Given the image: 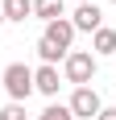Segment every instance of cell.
<instances>
[{"mask_svg": "<svg viewBox=\"0 0 116 120\" xmlns=\"http://www.w3.org/2000/svg\"><path fill=\"white\" fill-rule=\"evenodd\" d=\"M37 120H75V116H70V108H62V104H50Z\"/></svg>", "mask_w": 116, "mask_h": 120, "instance_id": "cell-11", "label": "cell"}, {"mask_svg": "<svg viewBox=\"0 0 116 120\" xmlns=\"http://www.w3.org/2000/svg\"><path fill=\"white\" fill-rule=\"evenodd\" d=\"M37 54H42V66H54L58 58L66 62V54H62V50H54V46H50V41H46V37H42V41H37Z\"/></svg>", "mask_w": 116, "mask_h": 120, "instance_id": "cell-10", "label": "cell"}, {"mask_svg": "<svg viewBox=\"0 0 116 120\" xmlns=\"http://www.w3.org/2000/svg\"><path fill=\"white\" fill-rule=\"evenodd\" d=\"M112 4H116V0H112Z\"/></svg>", "mask_w": 116, "mask_h": 120, "instance_id": "cell-16", "label": "cell"}, {"mask_svg": "<svg viewBox=\"0 0 116 120\" xmlns=\"http://www.w3.org/2000/svg\"><path fill=\"white\" fill-rule=\"evenodd\" d=\"M66 108H70L75 120H79V116L83 120H95L100 112H104V104H100V91H95V87H75V95H70Z\"/></svg>", "mask_w": 116, "mask_h": 120, "instance_id": "cell-3", "label": "cell"}, {"mask_svg": "<svg viewBox=\"0 0 116 120\" xmlns=\"http://www.w3.org/2000/svg\"><path fill=\"white\" fill-rule=\"evenodd\" d=\"M95 120H116V108H104V112H100Z\"/></svg>", "mask_w": 116, "mask_h": 120, "instance_id": "cell-13", "label": "cell"}, {"mask_svg": "<svg viewBox=\"0 0 116 120\" xmlns=\"http://www.w3.org/2000/svg\"><path fill=\"white\" fill-rule=\"evenodd\" d=\"M0 25H4V8H0Z\"/></svg>", "mask_w": 116, "mask_h": 120, "instance_id": "cell-15", "label": "cell"}, {"mask_svg": "<svg viewBox=\"0 0 116 120\" xmlns=\"http://www.w3.org/2000/svg\"><path fill=\"white\" fill-rule=\"evenodd\" d=\"M33 17H42V21H62L66 17V0H33Z\"/></svg>", "mask_w": 116, "mask_h": 120, "instance_id": "cell-8", "label": "cell"}, {"mask_svg": "<svg viewBox=\"0 0 116 120\" xmlns=\"http://www.w3.org/2000/svg\"><path fill=\"white\" fill-rule=\"evenodd\" d=\"M54 50H62V54H70V41H75V25H70V17H62V21H50L46 33H42Z\"/></svg>", "mask_w": 116, "mask_h": 120, "instance_id": "cell-4", "label": "cell"}, {"mask_svg": "<svg viewBox=\"0 0 116 120\" xmlns=\"http://www.w3.org/2000/svg\"><path fill=\"white\" fill-rule=\"evenodd\" d=\"M95 54H116V29H95Z\"/></svg>", "mask_w": 116, "mask_h": 120, "instance_id": "cell-9", "label": "cell"}, {"mask_svg": "<svg viewBox=\"0 0 116 120\" xmlns=\"http://www.w3.org/2000/svg\"><path fill=\"white\" fill-rule=\"evenodd\" d=\"M70 25H75V33H95V29H104V12L95 8V4H79L75 8V17H70Z\"/></svg>", "mask_w": 116, "mask_h": 120, "instance_id": "cell-5", "label": "cell"}, {"mask_svg": "<svg viewBox=\"0 0 116 120\" xmlns=\"http://www.w3.org/2000/svg\"><path fill=\"white\" fill-rule=\"evenodd\" d=\"M79 4H95V0H79Z\"/></svg>", "mask_w": 116, "mask_h": 120, "instance_id": "cell-14", "label": "cell"}, {"mask_svg": "<svg viewBox=\"0 0 116 120\" xmlns=\"http://www.w3.org/2000/svg\"><path fill=\"white\" fill-rule=\"evenodd\" d=\"M0 8H4V21L25 25L29 17H33V0H0Z\"/></svg>", "mask_w": 116, "mask_h": 120, "instance_id": "cell-7", "label": "cell"}, {"mask_svg": "<svg viewBox=\"0 0 116 120\" xmlns=\"http://www.w3.org/2000/svg\"><path fill=\"white\" fill-rule=\"evenodd\" d=\"M58 87H62V83H58V66H37V71H33V91H42V95L54 99Z\"/></svg>", "mask_w": 116, "mask_h": 120, "instance_id": "cell-6", "label": "cell"}, {"mask_svg": "<svg viewBox=\"0 0 116 120\" xmlns=\"http://www.w3.org/2000/svg\"><path fill=\"white\" fill-rule=\"evenodd\" d=\"M0 83H4V91H8L12 104H25V99L33 95V71H29L25 62H8V66L0 71Z\"/></svg>", "mask_w": 116, "mask_h": 120, "instance_id": "cell-1", "label": "cell"}, {"mask_svg": "<svg viewBox=\"0 0 116 120\" xmlns=\"http://www.w3.org/2000/svg\"><path fill=\"white\" fill-rule=\"evenodd\" d=\"M95 54H87V50H70L66 54V62H62V75H66V83H75V87H87L95 79Z\"/></svg>", "mask_w": 116, "mask_h": 120, "instance_id": "cell-2", "label": "cell"}, {"mask_svg": "<svg viewBox=\"0 0 116 120\" xmlns=\"http://www.w3.org/2000/svg\"><path fill=\"white\" fill-rule=\"evenodd\" d=\"M0 120H25V104H4L0 108Z\"/></svg>", "mask_w": 116, "mask_h": 120, "instance_id": "cell-12", "label": "cell"}]
</instances>
